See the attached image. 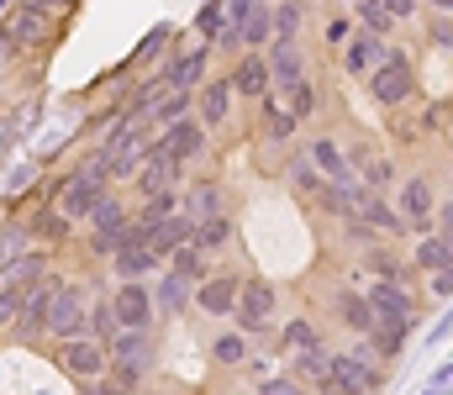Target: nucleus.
<instances>
[{"mask_svg":"<svg viewBox=\"0 0 453 395\" xmlns=\"http://www.w3.org/2000/svg\"><path fill=\"white\" fill-rule=\"evenodd\" d=\"M417 42H406L401 32L390 37V48H385V58L364 74V95L380 106V111H406V106H417L422 101V64H417Z\"/></svg>","mask_w":453,"mask_h":395,"instance_id":"nucleus-1","label":"nucleus"},{"mask_svg":"<svg viewBox=\"0 0 453 395\" xmlns=\"http://www.w3.org/2000/svg\"><path fill=\"white\" fill-rule=\"evenodd\" d=\"M0 32H5V42H11V53L21 58V69H27V58H48V48L64 37V21L58 16H48V11H37L32 0H16L5 16H0Z\"/></svg>","mask_w":453,"mask_h":395,"instance_id":"nucleus-2","label":"nucleus"},{"mask_svg":"<svg viewBox=\"0 0 453 395\" xmlns=\"http://www.w3.org/2000/svg\"><path fill=\"white\" fill-rule=\"evenodd\" d=\"M48 348V359H53V369L69 380V385H96L106 369H111V348H106V338H96V332H74V338H53V343H42Z\"/></svg>","mask_w":453,"mask_h":395,"instance_id":"nucleus-3","label":"nucleus"},{"mask_svg":"<svg viewBox=\"0 0 453 395\" xmlns=\"http://www.w3.org/2000/svg\"><path fill=\"white\" fill-rule=\"evenodd\" d=\"M232 322L248 332V338H269L274 343V327H280V285L269 274H242V290H237V306H232Z\"/></svg>","mask_w":453,"mask_h":395,"instance_id":"nucleus-4","label":"nucleus"},{"mask_svg":"<svg viewBox=\"0 0 453 395\" xmlns=\"http://www.w3.org/2000/svg\"><path fill=\"white\" fill-rule=\"evenodd\" d=\"M395 206H401V216L411 222V238H422V232H438V174H433V163H417V169H401V179H395Z\"/></svg>","mask_w":453,"mask_h":395,"instance_id":"nucleus-5","label":"nucleus"},{"mask_svg":"<svg viewBox=\"0 0 453 395\" xmlns=\"http://www.w3.org/2000/svg\"><path fill=\"white\" fill-rule=\"evenodd\" d=\"M90 295H96L90 274H58V290H53V306H48V343L90 332Z\"/></svg>","mask_w":453,"mask_h":395,"instance_id":"nucleus-6","label":"nucleus"},{"mask_svg":"<svg viewBox=\"0 0 453 395\" xmlns=\"http://www.w3.org/2000/svg\"><path fill=\"white\" fill-rule=\"evenodd\" d=\"M390 385V364L364 359L353 348H333V369H327V395H374Z\"/></svg>","mask_w":453,"mask_h":395,"instance_id":"nucleus-7","label":"nucleus"},{"mask_svg":"<svg viewBox=\"0 0 453 395\" xmlns=\"http://www.w3.org/2000/svg\"><path fill=\"white\" fill-rule=\"evenodd\" d=\"M153 69H158L169 85H180V90H201V85L217 74V48H211V42H201V37L185 48V37H174V42H169V53H164Z\"/></svg>","mask_w":453,"mask_h":395,"instance_id":"nucleus-8","label":"nucleus"},{"mask_svg":"<svg viewBox=\"0 0 453 395\" xmlns=\"http://www.w3.org/2000/svg\"><path fill=\"white\" fill-rule=\"evenodd\" d=\"M322 311L338 322L348 338H358V332H369L380 316H374V306H369V290H364V279H358V269L348 274V279H338L327 295H322Z\"/></svg>","mask_w":453,"mask_h":395,"instance_id":"nucleus-9","label":"nucleus"},{"mask_svg":"<svg viewBox=\"0 0 453 395\" xmlns=\"http://www.w3.org/2000/svg\"><path fill=\"white\" fill-rule=\"evenodd\" d=\"M348 163H353V174L369 190H395V179H401V153L395 148H380L374 137H364L358 127L348 137Z\"/></svg>","mask_w":453,"mask_h":395,"instance_id":"nucleus-10","label":"nucleus"},{"mask_svg":"<svg viewBox=\"0 0 453 395\" xmlns=\"http://www.w3.org/2000/svg\"><path fill=\"white\" fill-rule=\"evenodd\" d=\"M180 206L190 211V216H222V211H237V195H232V185H226V174L217 169H190L185 174V185H180Z\"/></svg>","mask_w":453,"mask_h":395,"instance_id":"nucleus-11","label":"nucleus"},{"mask_svg":"<svg viewBox=\"0 0 453 395\" xmlns=\"http://www.w3.org/2000/svg\"><path fill=\"white\" fill-rule=\"evenodd\" d=\"M21 216H27V227H32V238L42 243V248H58V254H69L74 243H80V222L58 206V201H27L21 206Z\"/></svg>","mask_w":453,"mask_h":395,"instance_id":"nucleus-12","label":"nucleus"},{"mask_svg":"<svg viewBox=\"0 0 453 395\" xmlns=\"http://www.w3.org/2000/svg\"><path fill=\"white\" fill-rule=\"evenodd\" d=\"M301 132H306V122L280 101V90H269L258 106H253V142H269V148H296L301 142Z\"/></svg>","mask_w":453,"mask_h":395,"instance_id":"nucleus-13","label":"nucleus"},{"mask_svg":"<svg viewBox=\"0 0 453 395\" xmlns=\"http://www.w3.org/2000/svg\"><path fill=\"white\" fill-rule=\"evenodd\" d=\"M158 142L185 163V169H201V163H211V153H217V137L206 132V122L190 111V117H180V122H169V127H158Z\"/></svg>","mask_w":453,"mask_h":395,"instance_id":"nucleus-14","label":"nucleus"},{"mask_svg":"<svg viewBox=\"0 0 453 395\" xmlns=\"http://www.w3.org/2000/svg\"><path fill=\"white\" fill-rule=\"evenodd\" d=\"M242 274L248 269H237V263H217L201 285H196V316H206V322H232V306H237V290H242Z\"/></svg>","mask_w":453,"mask_h":395,"instance_id":"nucleus-15","label":"nucleus"},{"mask_svg":"<svg viewBox=\"0 0 453 395\" xmlns=\"http://www.w3.org/2000/svg\"><path fill=\"white\" fill-rule=\"evenodd\" d=\"M385 48H390V37H380V32H369V27L353 21V32H348V42L333 53V64H338V74L348 85H364V74L385 58Z\"/></svg>","mask_w":453,"mask_h":395,"instance_id":"nucleus-16","label":"nucleus"},{"mask_svg":"<svg viewBox=\"0 0 453 395\" xmlns=\"http://www.w3.org/2000/svg\"><path fill=\"white\" fill-rule=\"evenodd\" d=\"M353 269H364V279H411V285H417L411 248H406L401 238H374L369 248L353 254Z\"/></svg>","mask_w":453,"mask_h":395,"instance_id":"nucleus-17","label":"nucleus"},{"mask_svg":"<svg viewBox=\"0 0 453 395\" xmlns=\"http://www.w3.org/2000/svg\"><path fill=\"white\" fill-rule=\"evenodd\" d=\"M237 90H232V74H211L201 90H196V117L206 122V132L222 142V132L226 127H237Z\"/></svg>","mask_w":453,"mask_h":395,"instance_id":"nucleus-18","label":"nucleus"},{"mask_svg":"<svg viewBox=\"0 0 453 395\" xmlns=\"http://www.w3.org/2000/svg\"><path fill=\"white\" fill-rule=\"evenodd\" d=\"M185 174H190V169H185V163H180V158H174V153H169V148L153 137V148L142 153V163H137V179H132V190H127V195H132V201H142V195H153V190L185 185Z\"/></svg>","mask_w":453,"mask_h":395,"instance_id":"nucleus-19","label":"nucleus"},{"mask_svg":"<svg viewBox=\"0 0 453 395\" xmlns=\"http://www.w3.org/2000/svg\"><path fill=\"white\" fill-rule=\"evenodd\" d=\"M111 306L121 327H158L153 279H111Z\"/></svg>","mask_w":453,"mask_h":395,"instance_id":"nucleus-20","label":"nucleus"},{"mask_svg":"<svg viewBox=\"0 0 453 395\" xmlns=\"http://www.w3.org/2000/svg\"><path fill=\"white\" fill-rule=\"evenodd\" d=\"M153 306H158V327L164 322H185L196 311V279H185L180 269H158L153 274Z\"/></svg>","mask_w":453,"mask_h":395,"instance_id":"nucleus-21","label":"nucleus"},{"mask_svg":"<svg viewBox=\"0 0 453 395\" xmlns=\"http://www.w3.org/2000/svg\"><path fill=\"white\" fill-rule=\"evenodd\" d=\"M226 74H232V90H237V101L242 106H258L269 90H274V80H269V58H264V48H242L232 64H226Z\"/></svg>","mask_w":453,"mask_h":395,"instance_id":"nucleus-22","label":"nucleus"},{"mask_svg":"<svg viewBox=\"0 0 453 395\" xmlns=\"http://www.w3.org/2000/svg\"><path fill=\"white\" fill-rule=\"evenodd\" d=\"M280 101H285V106H290V111H296L306 127H311V122H322L327 111H338V95H333V85H322L311 69H306L296 85H285V90H280Z\"/></svg>","mask_w":453,"mask_h":395,"instance_id":"nucleus-23","label":"nucleus"},{"mask_svg":"<svg viewBox=\"0 0 453 395\" xmlns=\"http://www.w3.org/2000/svg\"><path fill=\"white\" fill-rule=\"evenodd\" d=\"M37 179H42V163L32 158V153H11L5 163H0V206L5 211H21L32 195H37Z\"/></svg>","mask_w":453,"mask_h":395,"instance_id":"nucleus-24","label":"nucleus"},{"mask_svg":"<svg viewBox=\"0 0 453 395\" xmlns=\"http://www.w3.org/2000/svg\"><path fill=\"white\" fill-rule=\"evenodd\" d=\"M301 153H306L327 179H358V174H353V163H348V142H342L338 132L311 127L306 137H301Z\"/></svg>","mask_w":453,"mask_h":395,"instance_id":"nucleus-25","label":"nucleus"},{"mask_svg":"<svg viewBox=\"0 0 453 395\" xmlns=\"http://www.w3.org/2000/svg\"><path fill=\"white\" fill-rule=\"evenodd\" d=\"M264 58H269V80H274V90L296 85V80L311 69V48H306V37H269Z\"/></svg>","mask_w":453,"mask_h":395,"instance_id":"nucleus-26","label":"nucleus"},{"mask_svg":"<svg viewBox=\"0 0 453 395\" xmlns=\"http://www.w3.org/2000/svg\"><path fill=\"white\" fill-rule=\"evenodd\" d=\"M253 343H258V338H248L237 322H217V332H211V343H206V359H211L217 369H226V375H237V369L248 364Z\"/></svg>","mask_w":453,"mask_h":395,"instance_id":"nucleus-27","label":"nucleus"},{"mask_svg":"<svg viewBox=\"0 0 453 395\" xmlns=\"http://www.w3.org/2000/svg\"><path fill=\"white\" fill-rule=\"evenodd\" d=\"M280 179L290 185V195H296V201H301L306 211H311V206H317V195L327 190V174H322V169H317V163H311V158L301 153V142L290 148V158H285V169H280Z\"/></svg>","mask_w":453,"mask_h":395,"instance_id":"nucleus-28","label":"nucleus"},{"mask_svg":"<svg viewBox=\"0 0 453 395\" xmlns=\"http://www.w3.org/2000/svg\"><path fill=\"white\" fill-rule=\"evenodd\" d=\"M280 364H285V369H290V375H296V380H301L306 391H322V395H327V369H333V343L322 338V343H311V348H301V353H285Z\"/></svg>","mask_w":453,"mask_h":395,"instance_id":"nucleus-29","label":"nucleus"},{"mask_svg":"<svg viewBox=\"0 0 453 395\" xmlns=\"http://www.w3.org/2000/svg\"><path fill=\"white\" fill-rule=\"evenodd\" d=\"M101 269H106L111 279H153V274L164 269V259H158L148 243H121L111 259L101 263Z\"/></svg>","mask_w":453,"mask_h":395,"instance_id":"nucleus-30","label":"nucleus"},{"mask_svg":"<svg viewBox=\"0 0 453 395\" xmlns=\"http://www.w3.org/2000/svg\"><path fill=\"white\" fill-rule=\"evenodd\" d=\"M5 117H11V127H16V137H21V148L37 137V127L48 122V90H21L16 101H5Z\"/></svg>","mask_w":453,"mask_h":395,"instance_id":"nucleus-31","label":"nucleus"},{"mask_svg":"<svg viewBox=\"0 0 453 395\" xmlns=\"http://www.w3.org/2000/svg\"><path fill=\"white\" fill-rule=\"evenodd\" d=\"M327 332H322V322L311 316V311H296V316H280V327H274V353L285 359V353H301V348H311V343H322Z\"/></svg>","mask_w":453,"mask_h":395,"instance_id":"nucleus-32","label":"nucleus"},{"mask_svg":"<svg viewBox=\"0 0 453 395\" xmlns=\"http://www.w3.org/2000/svg\"><path fill=\"white\" fill-rule=\"evenodd\" d=\"M237 238H242V227H237V211H222V216H201V227H196V248H206L211 259L222 263L232 248H237Z\"/></svg>","mask_w":453,"mask_h":395,"instance_id":"nucleus-33","label":"nucleus"},{"mask_svg":"<svg viewBox=\"0 0 453 395\" xmlns=\"http://www.w3.org/2000/svg\"><path fill=\"white\" fill-rule=\"evenodd\" d=\"M317 5H322V0H269V11H274V37H306L311 21H317Z\"/></svg>","mask_w":453,"mask_h":395,"instance_id":"nucleus-34","label":"nucleus"},{"mask_svg":"<svg viewBox=\"0 0 453 395\" xmlns=\"http://www.w3.org/2000/svg\"><path fill=\"white\" fill-rule=\"evenodd\" d=\"M406 248H411V269H417V279H422V274H433V269H449V263H453V248H449V238H443V232H422V238H411Z\"/></svg>","mask_w":453,"mask_h":395,"instance_id":"nucleus-35","label":"nucleus"},{"mask_svg":"<svg viewBox=\"0 0 453 395\" xmlns=\"http://www.w3.org/2000/svg\"><path fill=\"white\" fill-rule=\"evenodd\" d=\"M174 37H180V27H174V21H153V27L137 37V48H132V64H137V69H153V64L169 53V42H174Z\"/></svg>","mask_w":453,"mask_h":395,"instance_id":"nucleus-36","label":"nucleus"},{"mask_svg":"<svg viewBox=\"0 0 453 395\" xmlns=\"http://www.w3.org/2000/svg\"><path fill=\"white\" fill-rule=\"evenodd\" d=\"M196 111V90H180V85H169L153 106H148V127H169V122H180V117H190Z\"/></svg>","mask_w":453,"mask_h":395,"instance_id":"nucleus-37","label":"nucleus"},{"mask_svg":"<svg viewBox=\"0 0 453 395\" xmlns=\"http://www.w3.org/2000/svg\"><path fill=\"white\" fill-rule=\"evenodd\" d=\"M411 111H417V127H422L427 142H443V127H449V117H453V95H422Z\"/></svg>","mask_w":453,"mask_h":395,"instance_id":"nucleus-38","label":"nucleus"},{"mask_svg":"<svg viewBox=\"0 0 453 395\" xmlns=\"http://www.w3.org/2000/svg\"><path fill=\"white\" fill-rule=\"evenodd\" d=\"M422 48H433V53H449L453 58V11H422Z\"/></svg>","mask_w":453,"mask_h":395,"instance_id":"nucleus-39","label":"nucleus"},{"mask_svg":"<svg viewBox=\"0 0 453 395\" xmlns=\"http://www.w3.org/2000/svg\"><path fill=\"white\" fill-rule=\"evenodd\" d=\"M348 32H353V11H348V5H327V11H322V32H317L327 58H333L342 42H348Z\"/></svg>","mask_w":453,"mask_h":395,"instance_id":"nucleus-40","label":"nucleus"},{"mask_svg":"<svg viewBox=\"0 0 453 395\" xmlns=\"http://www.w3.org/2000/svg\"><path fill=\"white\" fill-rule=\"evenodd\" d=\"M164 263H169V269H180V274H185V279H196V285H201V279L217 269V259H211L206 248H196V243H180V248H174Z\"/></svg>","mask_w":453,"mask_h":395,"instance_id":"nucleus-41","label":"nucleus"},{"mask_svg":"<svg viewBox=\"0 0 453 395\" xmlns=\"http://www.w3.org/2000/svg\"><path fill=\"white\" fill-rule=\"evenodd\" d=\"M226 21H232V16H226V0H201V5H196V16H190V32H196L201 42H217Z\"/></svg>","mask_w":453,"mask_h":395,"instance_id":"nucleus-42","label":"nucleus"},{"mask_svg":"<svg viewBox=\"0 0 453 395\" xmlns=\"http://www.w3.org/2000/svg\"><path fill=\"white\" fill-rule=\"evenodd\" d=\"M348 11H353V21H358V27H369V32H380V37H395V32H401V27H395V16L385 11V0H353Z\"/></svg>","mask_w":453,"mask_h":395,"instance_id":"nucleus-43","label":"nucleus"},{"mask_svg":"<svg viewBox=\"0 0 453 395\" xmlns=\"http://www.w3.org/2000/svg\"><path fill=\"white\" fill-rule=\"evenodd\" d=\"M237 32H242V48H269V37H274V11H269V0H264Z\"/></svg>","mask_w":453,"mask_h":395,"instance_id":"nucleus-44","label":"nucleus"},{"mask_svg":"<svg viewBox=\"0 0 453 395\" xmlns=\"http://www.w3.org/2000/svg\"><path fill=\"white\" fill-rule=\"evenodd\" d=\"M21 306H27V285L21 279H0V338L11 332V322L21 316Z\"/></svg>","mask_w":453,"mask_h":395,"instance_id":"nucleus-45","label":"nucleus"},{"mask_svg":"<svg viewBox=\"0 0 453 395\" xmlns=\"http://www.w3.org/2000/svg\"><path fill=\"white\" fill-rule=\"evenodd\" d=\"M333 227H338V243L348 248V254H358V248H369V243L380 238V232H374L364 216H342V222H333Z\"/></svg>","mask_w":453,"mask_h":395,"instance_id":"nucleus-46","label":"nucleus"},{"mask_svg":"<svg viewBox=\"0 0 453 395\" xmlns=\"http://www.w3.org/2000/svg\"><path fill=\"white\" fill-rule=\"evenodd\" d=\"M116 327H121V322H116L111 290H96V295H90V332H96V338H111Z\"/></svg>","mask_w":453,"mask_h":395,"instance_id":"nucleus-47","label":"nucleus"},{"mask_svg":"<svg viewBox=\"0 0 453 395\" xmlns=\"http://www.w3.org/2000/svg\"><path fill=\"white\" fill-rule=\"evenodd\" d=\"M274 369H280V353H274V348H253V353H248V364H242L237 375H242V380H248V391H253V385H264Z\"/></svg>","mask_w":453,"mask_h":395,"instance_id":"nucleus-48","label":"nucleus"},{"mask_svg":"<svg viewBox=\"0 0 453 395\" xmlns=\"http://www.w3.org/2000/svg\"><path fill=\"white\" fill-rule=\"evenodd\" d=\"M417 285H422V300H427V306H433V300H453V263H449V269L422 274Z\"/></svg>","mask_w":453,"mask_h":395,"instance_id":"nucleus-49","label":"nucleus"},{"mask_svg":"<svg viewBox=\"0 0 453 395\" xmlns=\"http://www.w3.org/2000/svg\"><path fill=\"white\" fill-rule=\"evenodd\" d=\"M385 11L395 16V27H417L427 5H422V0H385Z\"/></svg>","mask_w":453,"mask_h":395,"instance_id":"nucleus-50","label":"nucleus"},{"mask_svg":"<svg viewBox=\"0 0 453 395\" xmlns=\"http://www.w3.org/2000/svg\"><path fill=\"white\" fill-rule=\"evenodd\" d=\"M211 48H217V53H226V58H237V53H242V32H237V21H226L222 37H217Z\"/></svg>","mask_w":453,"mask_h":395,"instance_id":"nucleus-51","label":"nucleus"},{"mask_svg":"<svg viewBox=\"0 0 453 395\" xmlns=\"http://www.w3.org/2000/svg\"><path fill=\"white\" fill-rule=\"evenodd\" d=\"M11 74H21V58L11 53V42H5V32H0V90L11 85Z\"/></svg>","mask_w":453,"mask_h":395,"instance_id":"nucleus-52","label":"nucleus"},{"mask_svg":"<svg viewBox=\"0 0 453 395\" xmlns=\"http://www.w3.org/2000/svg\"><path fill=\"white\" fill-rule=\"evenodd\" d=\"M16 148H21V137H16V127H11V117H5V106H0V163H5V158H11Z\"/></svg>","mask_w":453,"mask_h":395,"instance_id":"nucleus-53","label":"nucleus"},{"mask_svg":"<svg viewBox=\"0 0 453 395\" xmlns=\"http://www.w3.org/2000/svg\"><path fill=\"white\" fill-rule=\"evenodd\" d=\"M433 216H438V232L449 238V248H453V195H438V211Z\"/></svg>","mask_w":453,"mask_h":395,"instance_id":"nucleus-54","label":"nucleus"},{"mask_svg":"<svg viewBox=\"0 0 453 395\" xmlns=\"http://www.w3.org/2000/svg\"><path fill=\"white\" fill-rule=\"evenodd\" d=\"M427 391H453V359H449V364H433V375H427Z\"/></svg>","mask_w":453,"mask_h":395,"instance_id":"nucleus-55","label":"nucleus"},{"mask_svg":"<svg viewBox=\"0 0 453 395\" xmlns=\"http://www.w3.org/2000/svg\"><path fill=\"white\" fill-rule=\"evenodd\" d=\"M258 5H264V0H226V16H232V21L242 27V21H248V16H253Z\"/></svg>","mask_w":453,"mask_h":395,"instance_id":"nucleus-56","label":"nucleus"},{"mask_svg":"<svg viewBox=\"0 0 453 395\" xmlns=\"http://www.w3.org/2000/svg\"><path fill=\"white\" fill-rule=\"evenodd\" d=\"M443 153L453 158V117H449V127H443Z\"/></svg>","mask_w":453,"mask_h":395,"instance_id":"nucleus-57","label":"nucleus"},{"mask_svg":"<svg viewBox=\"0 0 453 395\" xmlns=\"http://www.w3.org/2000/svg\"><path fill=\"white\" fill-rule=\"evenodd\" d=\"M427 11H453V0H422Z\"/></svg>","mask_w":453,"mask_h":395,"instance_id":"nucleus-58","label":"nucleus"},{"mask_svg":"<svg viewBox=\"0 0 453 395\" xmlns=\"http://www.w3.org/2000/svg\"><path fill=\"white\" fill-rule=\"evenodd\" d=\"M443 185H449V195H453V169H449V174H443Z\"/></svg>","mask_w":453,"mask_h":395,"instance_id":"nucleus-59","label":"nucleus"},{"mask_svg":"<svg viewBox=\"0 0 453 395\" xmlns=\"http://www.w3.org/2000/svg\"><path fill=\"white\" fill-rule=\"evenodd\" d=\"M11 5H16V0H0V16H5V11H11Z\"/></svg>","mask_w":453,"mask_h":395,"instance_id":"nucleus-60","label":"nucleus"},{"mask_svg":"<svg viewBox=\"0 0 453 395\" xmlns=\"http://www.w3.org/2000/svg\"><path fill=\"white\" fill-rule=\"evenodd\" d=\"M327 5H353V0H327Z\"/></svg>","mask_w":453,"mask_h":395,"instance_id":"nucleus-61","label":"nucleus"}]
</instances>
